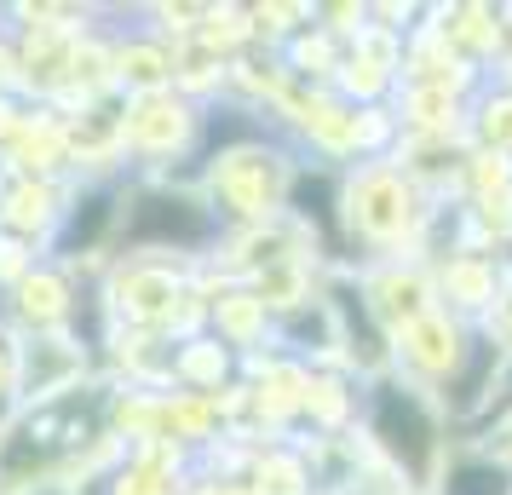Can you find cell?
I'll return each mask as SVG.
<instances>
[{"mask_svg":"<svg viewBox=\"0 0 512 495\" xmlns=\"http://www.w3.org/2000/svg\"><path fill=\"white\" fill-rule=\"evenodd\" d=\"M432 225H438V202L392 156L340 173V231H346L351 265L432 260Z\"/></svg>","mask_w":512,"mask_h":495,"instance_id":"6da1fadb","label":"cell"},{"mask_svg":"<svg viewBox=\"0 0 512 495\" xmlns=\"http://www.w3.org/2000/svg\"><path fill=\"white\" fill-rule=\"evenodd\" d=\"M357 438L369 444V455L409 495H432V484H438V472L461 432L449 426V415H443V403L432 392L409 386L403 375H380L363 386Z\"/></svg>","mask_w":512,"mask_h":495,"instance_id":"7a4b0ae2","label":"cell"},{"mask_svg":"<svg viewBox=\"0 0 512 495\" xmlns=\"http://www.w3.org/2000/svg\"><path fill=\"white\" fill-rule=\"evenodd\" d=\"M219 213L208 208L202 185L179 179H127L121 185V231H116V260H179V265H208L219 248Z\"/></svg>","mask_w":512,"mask_h":495,"instance_id":"3957f363","label":"cell"},{"mask_svg":"<svg viewBox=\"0 0 512 495\" xmlns=\"http://www.w3.org/2000/svg\"><path fill=\"white\" fill-rule=\"evenodd\" d=\"M300 179V150L282 139L277 127H259L248 139L213 150L196 167V185L219 213L225 231H254V225H277L288 219V196Z\"/></svg>","mask_w":512,"mask_h":495,"instance_id":"277c9868","label":"cell"},{"mask_svg":"<svg viewBox=\"0 0 512 495\" xmlns=\"http://www.w3.org/2000/svg\"><path fill=\"white\" fill-rule=\"evenodd\" d=\"M98 306L121 329L190 340L208 334V294L196 283V265L179 260H116L98 283Z\"/></svg>","mask_w":512,"mask_h":495,"instance_id":"5b68a950","label":"cell"},{"mask_svg":"<svg viewBox=\"0 0 512 495\" xmlns=\"http://www.w3.org/2000/svg\"><path fill=\"white\" fill-rule=\"evenodd\" d=\"M202 133H208V104L185 98L179 87L121 98V156L127 179H196L202 162Z\"/></svg>","mask_w":512,"mask_h":495,"instance_id":"8992f818","label":"cell"},{"mask_svg":"<svg viewBox=\"0 0 512 495\" xmlns=\"http://www.w3.org/2000/svg\"><path fill=\"white\" fill-rule=\"evenodd\" d=\"M472 352H478V329L438 306V311H426V317H415L409 329L392 334V375H403L409 386L438 398L443 386L466 369Z\"/></svg>","mask_w":512,"mask_h":495,"instance_id":"52a82bcc","label":"cell"},{"mask_svg":"<svg viewBox=\"0 0 512 495\" xmlns=\"http://www.w3.org/2000/svg\"><path fill=\"white\" fill-rule=\"evenodd\" d=\"M98 380V346L81 329L64 334H18V409L58 403Z\"/></svg>","mask_w":512,"mask_h":495,"instance_id":"ba28073f","label":"cell"},{"mask_svg":"<svg viewBox=\"0 0 512 495\" xmlns=\"http://www.w3.org/2000/svg\"><path fill=\"white\" fill-rule=\"evenodd\" d=\"M87 294H93V283H81L70 265L41 260L24 283L0 300V323H6L12 334H24V340L29 334L81 329V317H87Z\"/></svg>","mask_w":512,"mask_h":495,"instance_id":"9c48e42d","label":"cell"},{"mask_svg":"<svg viewBox=\"0 0 512 495\" xmlns=\"http://www.w3.org/2000/svg\"><path fill=\"white\" fill-rule=\"evenodd\" d=\"M432 283H438V306L449 317L484 329V317L512 283V265L507 254H489V248H443V254H432Z\"/></svg>","mask_w":512,"mask_h":495,"instance_id":"30bf717a","label":"cell"},{"mask_svg":"<svg viewBox=\"0 0 512 495\" xmlns=\"http://www.w3.org/2000/svg\"><path fill=\"white\" fill-rule=\"evenodd\" d=\"M196 461L173 444H139L110 455L98 472H87L75 490L81 495H190Z\"/></svg>","mask_w":512,"mask_h":495,"instance_id":"8fae6325","label":"cell"},{"mask_svg":"<svg viewBox=\"0 0 512 495\" xmlns=\"http://www.w3.org/2000/svg\"><path fill=\"white\" fill-rule=\"evenodd\" d=\"M0 173L6 179H75L70 110H58V104H24L18 133L0 150Z\"/></svg>","mask_w":512,"mask_h":495,"instance_id":"7c38bea8","label":"cell"},{"mask_svg":"<svg viewBox=\"0 0 512 495\" xmlns=\"http://www.w3.org/2000/svg\"><path fill=\"white\" fill-rule=\"evenodd\" d=\"M357 288L369 311L380 317V329L397 334L409 329L415 317L438 311V283H432V260H374V265H351Z\"/></svg>","mask_w":512,"mask_h":495,"instance_id":"4fadbf2b","label":"cell"},{"mask_svg":"<svg viewBox=\"0 0 512 495\" xmlns=\"http://www.w3.org/2000/svg\"><path fill=\"white\" fill-rule=\"evenodd\" d=\"M139 18V12H133ZM110 35V75H116V98H139V93H162L173 87V41L156 35L144 24H104Z\"/></svg>","mask_w":512,"mask_h":495,"instance_id":"5bb4252c","label":"cell"},{"mask_svg":"<svg viewBox=\"0 0 512 495\" xmlns=\"http://www.w3.org/2000/svg\"><path fill=\"white\" fill-rule=\"evenodd\" d=\"M70 185L75 179H6L0 173V231L35 242L41 254L58 236V219L70 208Z\"/></svg>","mask_w":512,"mask_h":495,"instance_id":"9a60e30c","label":"cell"},{"mask_svg":"<svg viewBox=\"0 0 512 495\" xmlns=\"http://www.w3.org/2000/svg\"><path fill=\"white\" fill-rule=\"evenodd\" d=\"M208 334H219L236 357H259V352H271V346H277V317L265 311V300H259L248 283H231V288H219V294H213Z\"/></svg>","mask_w":512,"mask_h":495,"instance_id":"2e32d148","label":"cell"},{"mask_svg":"<svg viewBox=\"0 0 512 495\" xmlns=\"http://www.w3.org/2000/svg\"><path fill=\"white\" fill-rule=\"evenodd\" d=\"M426 12L443 29V41L461 52L472 70H484V75L501 70V6H489V0H455V6H426Z\"/></svg>","mask_w":512,"mask_h":495,"instance_id":"e0dca14e","label":"cell"},{"mask_svg":"<svg viewBox=\"0 0 512 495\" xmlns=\"http://www.w3.org/2000/svg\"><path fill=\"white\" fill-rule=\"evenodd\" d=\"M357 415H363V380H351L346 369H311L300 438H346L357 432Z\"/></svg>","mask_w":512,"mask_h":495,"instance_id":"ac0fdd59","label":"cell"},{"mask_svg":"<svg viewBox=\"0 0 512 495\" xmlns=\"http://www.w3.org/2000/svg\"><path fill=\"white\" fill-rule=\"evenodd\" d=\"M173 386L202 392V398H225V392L242 386V357L219 334H190V340L173 346Z\"/></svg>","mask_w":512,"mask_h":495,"instance_id":"d6986e66","label":"cell"},{"mask_svg":"<svg viewBox=\"0 0 512 495\" xmlns=\"http://www.w3.org/2000/svg\"><path fill=\"white\" fill-rule=\"evenodd\" d=\"M432 495H512V472L501 467L478 438H455Z\"/></svg>","mask_w":512,"mask_h":495,"instance_id":"ffe728a7","label":"cell"},{"mask_svg":"<svg viewBox=\"0 0 512 495\" xmlns=\"http://www.w3.org/2000/svg\"><path fill=\"white\" fill-rule=\"evenodd\" d=\"M248 484H254L259 495H317V484H311V461H305L300 438L254 444V455H248Z\"/></svg>","mask_w":512,"mask_h":495,"instance_id":"44dd1931","label":"cell"},{"mask_svg":"<svg viewBox=\"0 0 512 495\" xmlns=\"http://www.w3.org/2000/svg\"><path fill=\"white\" fill-rule=\"evenodd\" d=\"M466 139L472 150H495V156H512V87L489 75L478 98H472V116H466Z\"/></svg>","mask_w":512,"mask_h":495,"instance_id":"7402d4cb","label":"cell"},{"mask_svg":"<svg viewBox=\"0 0 512 495\" xmlns=\"http://www.w3.org/2000/svg\"><path fill=\"white\" fill-rule=\"evenodd\" d=\"M41 260H47V254H41L35 242H24V236H6V231H0V300H6L12 288L24 283V277H29V271H35Z\"/></svg>","mask_w":512,"mask_h":495,"instance_id":"603a6c76","label":"cell"},{"mask_svg":"<svg viewBox=\"0 0 512 495\" xmlns=\"http://www.w3.org/2000/svg\"><path fill=\"white\" fill-rule=\"evenodd\" d=\"M461 438H478V444H484L489 455L512 472V403H507V409H495L489 421H478L472 432H461Z\"/></svg>","mask_w":512,"mask_h":495,"instance_id":"cb8c5ba5","label":"cell"},{"mask_svg":"<svg viewBox=\"0 0 512 495\" xmlns=\"http://www.w3.org/2000/svg\"><path fill=\"white\" fill-rule=\"evenodd\" d=\"M18 415V334L0 323V426Z\"/></svg>","mask_w":512,"mask_h":495,"instance_id":"d4e9b609","label":"cell"},{"mask_svg":"<svg viewBox=\"0 0 512 495\" xmlns=\"http://www.w3.org/2000/svg\"><path fill=\"white\" fill-rule=\"evenodd\" d=\"M190 495H259L242 472H196L190 478Z\"/></svg>","mask_w":512,"mask_h":495,"instance_id":"484cf974","label":"cell"},{"mask_svg":"<svg viewBox=\"0 0 512 495\" xmlns=\"http://www.w3.org/2000/svg\"><path fill=\"white\" fill-rule=\"evenodd\" d=\"M478 334H484V340H495V346L512 357V283H507V294L495 300V311L484 317V329H478Z\"/></svg>","mask_w":512,"mask_h":495,"instance_id":"4316f807","label":"cell"},{"mask_svg":"<svg viewBox=\"0 0 512 495\" xmlns=\"http://www.w3.org/2000/svg\"><path fill=\"white\" fill-rule=\"evenodd\" d=\"M512 64V6H501V70Z\"/></svg>","mask_w":512,"mask_h":495,"instance_id":"83f0119b","label":"cell"},{"mask_svg":"<svg viewBox=\"0 0 512 495\" xmlns=\"http://www.w3.org/2000/svg\"><path fill=\"white\" fill-rule=\"evenodd\" d=\"M512 403V357H507V369H501V392H495V409H507ZM495 409H489V415H495ZM484 415V421H489Z\"/></svg>","mask_w":512,"mask_h":495,"instance_id":"f1b7e54d","label":"cell"},{"mask_svg":"<svg viewBox=\"0 0 512 495\" xmlns=\"http://www.w3.org/2000/svg\"><path fill=\"white\" fill-rule=\"evenodd\" d=\"M29 495H81L75 484H47V490H29Z\"/></svg>","mask_w":512,"mask_h":495,"instance_id":"f546056e","label":"cell"},{"mask_svg":"<svg viewBox=\"0 0 512 495\" xmlns=\"http://www.w3.org/2000/svg\"><path fill=\"white\" fill-rule=\"evenodd\" d=\"M507 265H512V248H507Z\"/></svg>","mask_w":512,"mask_h":495,"instance_id":"4dcf8cb0","label":"cell"}]
</instances>
